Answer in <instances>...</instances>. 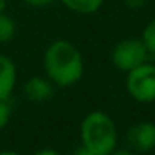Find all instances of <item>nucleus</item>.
I'll return each instance as SVG.
<instances>
[{"mask_svg": "<svg viewBox=\"0 0 155 155\" xmlns=\"http://www.w3.org/2000/svg\"><path fill=\"white\" fill-rule=\"evenodd\" d=\"M45 77L56 87H71L84 74V57L78 47L68 39H57L45 48L42 56Z\"/></svg>", "mask_w": 155, "mask_h": 155, "instance_id": "obj_1", "label": "nucleus"}, {"mask_svg": "<svg viewBox=\"0 0 155 155\" xmlns=\"http://www.w3.org/2000/svg\"><path fill=\"white\" fill-rule=\"evenodd\" d=\"M80 140L95 155H110L117 149V128L110 114L101 110L87 113L80 124Z\"/></svg>", "mask_w": 155, "mask_h": 155, "instance_id": "obj_2", "label": "nucleus"}, {"mask_svg": "<svg viewBox=\"0 0 155 155\" xmlns=\"http://www.w3.org/2000/svg\"><path fill=\"white\" fill-rule=\"evenodd\" d=\"M149 59L151 56L146 50V45L142 41V38H125L119 41L113 47L110 54L111 65L125 74L149 62Z\"/></svg>", "mask_w": 155, "mask_h": 155, "instance_id": "obj_3", "label": "nucleus"}, {"mask_svg": "<svg viewBox=\"0 0 155 155\" xmlns=\"http://www.w3.org/2000/svg\"><path fill=\"white\" fill-rule=\"evenodd\" d=\"M125 89L128 95L142 104L155 103V65L143 63L130 72L125 77Z\"/></svg>", "mask_w": 155, "mask_h": 155, "instance_id": "obj_4", "label": "nucleus"}, {"mask_svg": "<svg viewBox=\"0 0 155 155\" xmlns=\"http://www.w3.org/2000/svg\"><path fill=\"white\" fill-rule=\"evenodd\" d=\"M128 149L136 154H148L155 149V124L142 120L134 124L127 131Z\"/></svg>", "mask_w": 155, "mask_h": 155, "instance_id": "obj_5", "label": "nucleus"}, {"mask_svg": "<svg viewBox=\"0 0 155 155\" xmlns=\"http://www.w3.org/2000/svg\"><path fill=\"white\" fill-rule=\"evenodd\" d=\"M56 86L45 75H35L26 80L23 86V94L30 103H45L54 95Z\"/></svg>", "mask_w": 155, "mask_h": 155, "instance_id": "obj_6", "label": "nucleus"}, {"mask_svg": "<svg viewBox=\"0 0 155 155\" xmlns=\"http://www.w3.org/2000/svg\"><path fill=\"white\" fill-rule=\"evenodd\" d=\"M17 86V65L6 56L0 54V100H9Z\"/></svg>", "mask_w": 155, "mask_h": 155, "instance_id": "obj_7", "label": "nucleus"}, {"mask_svg": "<svg viewBox=\"0 0 155 155\" xmlns=\"http://www.w3.org/2000/svg\"><path fill=\"white\" fill-rule=\"evenodd\" d=\"M60 3L74 14L91 15L101 9L104 0H60Z\"/></svg>", "mask_w": 155, "mask_h": 155, "instance_id": "obj_8", "label": "nucleus"}, {"mask_svg": "<svg viewBox=\"0 0 155 155\" xmlns=\"http://www.w3.org/2000/svg\"><path fill=\"white\" fill-rule=\"evenodd\" d=\"M17 33V24L12 17L6 15L5 12L0 14V44H6L14 39Z\"/></svg>", "mask_w": 155, "mask_h": 155, "instance_id": "obj_9", "label": "nucleus"}, {"mask_svg": "<svg viewBox=\"0 0 155 155\" xmlns=\"http://www.w3.org/2000/svg\"><path fill=\"white\" fill-rule=\"evenodd\" d=\"M140 38H142V41L145 42L149 56L155 59V18H152V20L145 26L143 33H142Z\"/></svg>", "mask_w": 155, "mask_h": 155, "instance_id": "obj_10", "label": "nucleus"}, {"mask_svg": "<svg viewBox=\"0 0 155 155\" xmlns=\"http://www.w3.org/2000/svg\"><path fill=\"white\" fill-rule=\"evenodd\" d=\"M12 116V107L9 100H0V131L9 124Z\"/></svg>", "mask_w": 155, "mask_h": 155, "instance_id": "obj_11", "label": "nucleus"}, {"mask_svg": "<svg viewBox=\"0 0 155 155\" xmlns=\"http://www.w3.org/2000/svg\"><path fill=\"white\" fill-rule=\"evenodd\" d=\"M23 2L30 8H45V6L54 3L56 0H23Z\"/></svg>", "mask_w": 155, "mask_h": 155, "instance_id": "obj_12", "label": "nucleus"}, {"mask_svg": "<svg viewBox=\"0 0 155 155\" xmlns=\"http://www.w3.org/2000/svg\"><path fill=\"white\" fill-rule=\"evenodd\" d=\"M124 3L130 9H142L148 3V0H124Z\"/></svg>", "mask_w": 155, "mask_h": 155, "instance_id": "obj_13", "label": "nucleus"}, {"mask_svg": "<svg viewBox=\"0 0 155 155\" xmlns=\"http://www.w3.org/2000/svg\"><path fill=\"white\" fill-rule=\"evenodd\" d=\"M33 155H62L57 149H53V148H44V149H39L36 151Z\"/></svg>", "mask_w": 155, "mask_h": 155, "instance_id": "obj_14", "label": "nucleus"}, {"mask_svg": "<svg viewBox=\"0 0 155 155\" xmlns=\"http://www.w3.org/2000/svg\"><path fill=\"white\" fill-rule=\"evenodd\" d=\"M110 155H139V154L133 152V151L128 149V148H117V149H114Z\"/></svg>", "mask_w": 155, "mask_h": 155, "instance_id": "obj_15", "label": "nucleus"}, {"mask_svg": "<svg viewBox=\"0 0 155 155\" xmlns=\"http://www.w3.org/2000/svg\"><path fill=\"white\" fill-rule=\"evenodd\" d=\"M72 155H95L94 152H91L87 148H84L83 145H80V146H77L75 149H74V152Z\"/></svg>", "mask_w": 155, "mask_h": 155, "instance_id": "obj_16", "label": "nucleus"}, {"mask_svg": "<svg viewBox=\"0 0 155 155\" xmlns=\"http://www.w3.org/2000/svg\"><path fill=\"white\" fill-rule=\"evenodd\" d=\"M0 155H21V154H18L17 151H12V149H3V151H0Z\"/></svg>", "mask_w": 155, "mask_h": 155, "instance_id": "obj_17", "label": "nucleus"}, {"mask_svg": "<svg viewBox=\"0 0 155 155\" xmlns=\"http://www.w3.org/2000/svg\"><path fill=\"white\" fill-rule=\"evenodd\" d=\"M6 6H8V0H0V14L5 12Z\"/></svg>", "mask_w": 155, "mask_h": 155, "instance_id": "obj_18", "label": "nucleus"}]
</instances>
